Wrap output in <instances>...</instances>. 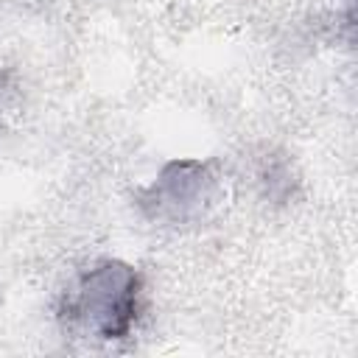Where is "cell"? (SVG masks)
I'll list each match as a JSON object with an SVG mask.
<instances>
[{
  "instance_id": "1",
  "label": "cell",
  "mask_w": 358,
  "mask_h": 358,
  "mask_svg": "<svg viewBox=\"0 0 358 358\" xmlns=\"http://www.w3.org/2000/svg\"><path fill=\"white\" fill-rule=\"evenodd\" d=\"M143 280L117 260H103L87 268L64 294L62 319L67 327L90 333L103 341L126 338L140 313Z\"/></svg>"
},
{
  "instance_id": "2",
  "label": "cell",
  "mask_w": 358,
  "mask_h": 358,
  "mask_svg": "<svg viewBox=\"0 0 358 358\" xmlns=\"http://www.w3.org/2000/svg\"><path fill=\"white\" fill-rule=\"evenodd\" d=\"M210 185H213V176L207 173V165L190 162V159L171 162L159 173V179L151 185L143 204H148L151 213L159 218L185 221L201 213V207L210 199Z\"/></svg>"
},
{
  "instance_id": "3",
  "label": "cell",
  "mask_w": 358,
  "mask_h": 358,
  "mask_svg": "<svg viewBox=\"0 0 358 358\" xmlns=\"http://www.w3.org/2000/svg\"><path fill=\"white\" fill-rule=\"evenodd\" d=\"M0 92H3V78H0Z\"/></svg>"
}]
</instances>
